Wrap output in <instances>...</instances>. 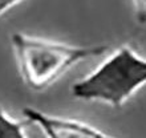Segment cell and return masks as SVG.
<instances>
[{"label":"cell","instance_id":"1","mask_svg":"<svg viewBox=\"0 0 146 138\" xmlns=\"http://www.w3.org/2000/svg\"><path fill=\"white\" fill-rule=\"evenodd\" d=\"M11 44L21 80L33 92L48 89L68 69L81 61L102 56L108 49L105 45H69L21 32L11 34Z\"/></svg>","mask_w":146,"mask_h":138},{"label":"cell","instance_id":"2","mask_svg":"<svg viewBox=\"0 0 146 138\" xmlns=\"http://www.w3.org/2000/svg\"><path fill=\"white\" fill-rule=\"evenodd\" d=\"M146 84V58L129 46H121L96 70L72 85L74 98L98 101L121 107Z\"/></svg>","mask_w":146,"mask_h":138},{"label":"cell","instance_id":"3","mask_svg":"<svg viewBox=\"0 0 146 138\" xmlns=\"http://www.w3.org/2000/svg\"><path fill=\"white\" fill-rule=\"evenodd\" d=\"M23 114L28 122L40 127L46 138H113L82 121L46 114L35 107H24Z\"/></svg>","mask_w":146,"mask_h":138},{"label":"cell","instance_id":"4","mask_svg":"<svg viewBox=\"0 0 146 138\" xmlns=\"http://www.w3.org/2000/svg\"><path fill=\"white\" fill-rule=\"evenodd\" d=\"M0 138H28L23 123L12 118L0 107Z\"/></svg>","mask_w":146,"mask_h":138},{"label":"cell","instance_id":"5","mask_svg":"<svg viewBox=\"0 0 146 138\" xmlns=\"http://www.w3.org/2000/svg\"><path fill=\"white\" fill-rule=\"evenodd\" d=\"M134 5V16L139 24H146V0H131Z\"/></svg>","mask_w":146,"mask_h":138},{"label":"cell","instance_id":"6","mask_svg":"<svg viewBox=\"0 0 146 138\" xmlns=\"http://www.w3.org/2000/svg\"><path fill=\"white\" fill-rule=\"evenodd\" d=\"M21 0H0V16L4 15L8 9L15 7L16 4H19Z\"/></svg>","mask_w":146,"mask_h":138}]
</instances>
